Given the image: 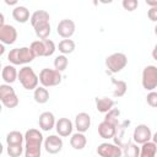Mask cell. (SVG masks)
Segmentation results:
<instances>
[{
  "instance_id": "ba28073f",
  "label": "cell",
  "mask_w": 157,
  "mask_h": 157,
  "mask_svg": "<svg viewBox=\"0 0 157 157\" xmlns=\"http://www.w3.org/2000/svg\"><path fill=\"white\" fill-rule=\"evenodd\" d=\"M0 101L6 108H15L18 105V97L15 90L7 83L0 85Z\"/></svg>"
},
{
  "instance_id": "9a60e30c",
  "label": "cell",
  "mask_w": 157,
  "mask_h": 157,
  "mask_svg": "<svg viewBox=\"0 0 157 157\" xmlns=\"http://www.w3.org/2000/svg\"><path fill=\"white\" fill-rule=\"evenodd\" d=\"M38 124H39V128L43 131H49L53 128H55L56 120H55V117H54V114L52 112H43L39 115Z\"/></svg>"
},
{
  "instance_id": "52a82bcc",
  "label": "cell",
  "mask_w": 157,
  "mask_h": 157,
  "mask_svg": "<svg viewBox=\"0 0 157 157\" xmlns=\"http://www.w3.org/2000/svg\"><path fill=\"white\" fill-rule=\"evenodd\" d=\"M141 83H142V87L150 92L157 88V66L147 65L144 67L142 76H141Z\"/></svg>"
},
{
  "instance_id": "1f68e13d",
  "label": "cell",
  "mask_w": 157,
  "mask_h": 157,
  "mask_svg": "<svg viewBox=\"0 0 157 157\" xmlns=\"http://www.w3.org/2000/svg\"><path fill=\"white\" fill-rule=\"evenodd\" d=\"M69 65V60L66 58V55H58L55 59H54V69L58 70V71H64Z\"/></svg>"
},
{
  "instance_id": "83f0119b",
  "label": "cell",
  "mask_w": 157,
  "mask_h": 157,
  "mask_svg": "<svg viewBox=\"0 0 157 157\" xmlns=\"http://www.w3.org/2000/svg\"><path fill=\"white\" fill-rule=\"evenodd\" d=\"M25 141V135H22L20 131L13 130L10 131L6 135V144L7 145H16V144H23Z\"/></svg>"
},
{
  "instance_id": "603a6c76",
  "label": "cell",
  "mask_w": 157,
  "mask_h": 157,
  "mask_svg": "<svg viewBox=\"0 0 157 157\" xmlns=\"http://www.w3.org/2000/svg\"><path fill=\"white\" fill-rule=\"evenodd\" d=\"M112 83L114 85V91H113V97L114 98H120L126 93L128 90V83L123 80H117L112 77Z\"/></svg>"
},
{
  "instance_id": "74e56055",
  "label": "cell",
  "mask_w": 157,
  "mask_h": 157,
  "mask_svg": "<svg viewBox=\"0 0 157 157\" xmlns=\"http://www.w3.org/2000/svg\"><path fill=\"white\" fill-rule=\"evenodd\" d=\"M151 141H152V142H153V144L157 146V131H156V132L152 135V140H151Z\"/></svg>"
},
{
  "instance_id": "7402d4cb",
  "label": "cell",
  "mask_w": 157,
  "mask_h": 157,
  "mask_svg": "<svg viewBox=\"0 0 157 157\" xmlns=\"http://www.w3.org/2000/svg\"><path fill=\"white\" fill-rule=\"evenodd\" d=\"M49 20H50V16L45 10H37L31 15V20L29 21H31L32 27H36L39 23L49 22Z\"/></svg>"
},
{
  "instance_id": "ffe728a7",
  "label": "cell",
  "mask_w": 157,
  "mask_h": 157,
  "mask_svg": "<svg viewBox=\"0 0 157 157\" xmlns=\"http://www.w3.org/2000/svg\"><path fill=\"white\" fill-rule=\"evenodd\" d=\"M96 102V108L99 113H103V114H107L109 110L113 109L114 107V101L112 98H108V97H101V98H96L94 99Z\"/></svg>"
},
{
  "instance_id": "5b68a950",
  "label": "cell",
  "mask_w": 157,
  "mask_h": 157,
  "mask_svg": "<svg viewBox=\"0 0 157 157\" xmlns=\"http://www.w3.org/2000/svg\"><path fill=\"white\" fill-rule=\"evenodd\" d=\"M29 48L36 56H52L56 50V47L52 39H38L31 43Z\"/></svg>"
},
{
  "instance_id": "5bb4252c",
  "label": "cell",
  "mask_w": 157,
  "mask_h": 157,
  "mask_svg": "<svg viewBox=\"0 0 157 157\" xmlns=\"http://www.w3.org/2000/svg\"><path fill=\"white\" fill-rule=\"evenodd\" d=\"M72 129H74V125L69 118H59V120H56L55 130L59 136H61V137L70 136L72 134Z\"/></svg>"
},
{
  "instance_id": "484cf974",
  "label": "cell",
  "mask_w": 157,
  "mask_h": 157,
  "mask_svg": "<svg viewBox=\"0 0 157 157\" xmlns=\"http://www.w3.org/2000/svg\"><path fill=\"white\" fill-rule=\"evenodd\" d=\"M156 153H157V146L152 141H148L141 145L139 157H156Z\"/></svg>"
},
{
  "instance_id": "e575fe53",
  "label": "cell",
  "mask_w": 157,
  "mask_h": 157,
  "mask_svg": "<svg viewBox=\"0 0 157 157\" xmlns=\"http://www.w3.org/2000/svg\"><path fill=\"white\" fill-rule=\"evenodd\" d=\"M147 17L152 22H157V7H150L147 11Z\"/></svg>"
},
{
  "instance_id": "f35d334b",
  "label": "cell",
  "mask_w": 157,
  "mask_h": 157,
  "mask_svg": "<svg viewBox=\"0 0 157 157\" xmlns=\"http://www.w3.org/2000/svg\"><path fill=\"white\" fill-rule=\"evenodd\" d=\"M5 4H6V5H16L17 1H9V0H5Z\"/></svg>"
},
{
  "instance_id": "8992f818",
  "label": "cell",
  "mask_w": 157,
  "mask_h": 157,
  "mask_svg": "<svg viewBox=\"0 0 157 157\" xmlns=\"http://www.w3.org/2000/svg\"><path fill=\"white\" fill-rule=\"evenodd\" d=\"M128 65V56L124 53H113L105 58V66L109 72H120Z\"/></svg>"
},
{
  "instance_id": "30bf717a",
  "label": "cell",
  "mask_w": 157,
  "mask_h": 157,
  "mask_svg": "<svg viewBox=\"0 0 157 157\" xmlns=\"http://www.w3.org/2000/svg\"><path fill=\"white\" fill-rule=\"evenodd\" d=\"M132 140L137 145H144L148 141L152 140V132L151 129L146 124H139L135 126L134 132H132Z\"/></svg>"
},
{
  "instance_id": "277c9868",
  "label": "cell",
  "mask_w": 157,
  "mask_h": 157,
  "mask_svg": "<svg viewBox=\"0 0 157 157\" xmlns=\"http://www.w3.org/2000/svg\"><path fill=\"white\" fill-rule=\"evenodd\" d=\"M61 80H63L61 72L58 71V70H55V69L44 67L39 72V82L45 88L58 86L61 82Z\"/></svg>"
},
{
  "instance_id": "f1b7e54d",
  "label": "cell",
  "mask_w": 157,
  "mask_h": 157,
  "mask_svg": "<svg viewBox=\"0 0 157 157\" xmlns=\"http://www.w3.org/2000/svg\"><path fill=\"white\" fill-rule=\"evenodd\" d=\"M123 156L124 157H139L140 156V147L135 142L128 144L124 150H123Z\"/></svg>"
},
{
  "instance_id": "9c48e42d",
  "label": "cell",
  "mask_w": 157,
  "mask_h": 157,
  "mask_svg": "<svg viewBox=\"0 0 157 157\" xmlns=\"http://www.w3.org/2000/svg\"><path fill=\"white\" fill-rule=\"evenodd\" d=\"M97 153L99 157H121L123 148L117 144L102 142L97 147Z\"/></svg>"
},
{
  "instance_id": "d6a6232c",
  "label": "cell",
  "mask_w": 157,
  "mask_h": 157,
  "mask_svg": "<svg viewBox=\"0 0 157 157\" xmlns=\"http://www.w3.org/2000/svg\"><path fill=\"white\" fill-rule=\"evenodd\" d=\"M146 102L150 107L152 108H157V92L156 91H151L147 93L146 96Z\"/></svg>"
},
{
  "instance_id": "d4e9b609",
  "label": "cell",
  "mask_w": 157,
  "mask_h": 157,
  "mask_svg": "<svg viewBox=\"0 0 157 157\" xmlns=\"http://www.w3.org/2000/svg\"><path fill=\"white\" fill-rule=\"evenodd\" d=\"M34 28V33L36 36L43 40V39H48L49 34H50V31H52V27H50V23L49 22H43V23H39Z\"/></svg>"
},
{
  "instance_id": "8d00e7d4",
  "label": "cell",
  "mask_w": 157,
  "mask_h": 157,
  "mask_svg": "<svg viewBox=\"0 0 157 157\" xmlns=\"http://www.w3.org/2000/svg\"><path fill=\"white\" fill-rule=\"evenodd\" d=\"M152 58L157 61V43L155 44V47H153V49H152Z\"/></svg>"
},
{
  "instance_id": "60d3db41",
  "label": "cell",
  "mask_w": 157,
  "mask_h": 157,
  "mask_svg": "<svg viewBox=\"0 0 157 157\" xmlns=\"http://www.w3.org/2000/svg\"><path fill=\"white\" fill-rule=\"evenodd\" d=\"M155 34L157 36V23H156V26H155Z\"/></svg>"
},
{
  "instance_id": "3957f363",
  "label": "cell",
  "mask_w": 157,
  "mask_h": 157,
  "mask_svg": "<svg viewBox=\"0 0 157 157\" xmlns=\"http://www.w3.org/2000/svg\"><path fill=\"white\" fill-rule=\"evenodd\" d=\"M20 83L22 85V87L25 90H36L38 87V83H39V76L34 72V70L31 67V66H23L18 71V78Z\"/></svg>"
},
{
  "instance_id": "7c38bea8",
  "label": "cell",
  "mask_w": 157,
  "mask_h": 157,
  "mask_svg": "<svg viewBox=\"0 0 157 157\" xmlns=\"http://www.w3.org/2000/svg\"><path fill=\"white\" fill-rule=\"evenodd\" d=\"M75 29H76V26H75V22L70 18H64L61 20L58 26H56V32L58 34L64 38V39H70L74 33H75Z\"/></svg>"
},
{
  "instance_id": "4dcf8cb0",
  "label": "cell",
  "mask_w": 157,
  "mask_h": 157,
  "mask_svg": "<svg viewBox=\"0 0 157 157\" xmlns=\"http://www.w3.org/2000/svg\"><path fill=\"white\" fill-rule=\"evenodd\" d=\"M6 152L10 157H20L22 153H25V146L22 144H16V145H7Z\"/></svg>"
},
{
  "instance_id": "e0dca14e",
  "label": "cell",
  "mask_w": 157,
  "mask_h": 157,
  "mask_svg": "<svg viewBox=\"0 0 157 157\" xmlns=\"http://www.w3.org/2000/svg\"><path fill=\"white\" fill-rule=\"evenodd\" d=\"M117 130H118V126L113 125L112 123H108L105 120H103L99 125H98V135L102 137V139H113L117 134Z\"/></svg>"
},
{
  "instance_id": "d590c367",
  "label": "cell",
  "mask_w": 157,
  "mask_h": 157,
  "mask_svg": "<svg viewBox=\"0 0 157 157\" xmlns=\"http://www.w3.org/2000/svg\"><path fill=\"white\" fill-rule=\"evenodd\" d=\"M145 2L150 7H157V0H145Z\"/></svg>"
},
{
  "instance_id": "44dd1931",
  "label": "cell",
  "mask_w": 157,
  "mask_h": 157,
  "mask_svg": "<svg viewBox=\"0 0 157 157\" xmlns=\"http://www.w3.org/2000/svg\"><path fill=\"white\" fill-rule=\"evenodd\" d=\"M70 145L74 150H77V151L83 150L87 145V137L82 132H75L70 137Z\"/></svg>"
},
{
  "instance_id": "6da1fadb",
  "label": "cell",
  "mask_w": 157,
  "mask_h": 157,
  "mask_svg": "<svg viewBox=\"0 0 157 157\" xmlns=\"http://www.w3.org/2000/svg\"><path fill=\"white\" fill-rule=\"evenodd\" d=\"M44 137L38 129H28L25 132V157H40Z\"/></svg>"
},
{
  "instance_id": "4fadbf2b",
  "label": "cell",
  "mask_w": 157,
  "mask_h": 157,
  "mask_svg": "<svg viewBox=\"0 0 157 157\" xmlns=\"http://www.w3.org/2000/svg\"><path fill=\"white\" fill-rule=\"evenodd\" d=\"M17 39V31L11 25H5L0 28V42L2 44H13Z\"/></svg>"
},
{
  "instance_id": "ab89813d",
  "label": "cell",
  "mask_w": 157,
  "mask_h": 157,
  "mask_svg": "<svg viewBox=\"0 0 157 157\" xmlns=\"http://www.w3.org/2000/svg\"><path fill=\"white\" fill-rule=\"evenodd\" d=\"M0 49H1V50H0V54L2 55V54H4V52H5V49H4V44H1V47H0Z\"/></svg>"
},
{
  "instance_id": "4316f807",
  "label": "cell",
  "mask_w": 157,
  "mask_h": 157,
  "mask_svg": "<svg viewBox=\"0 0 157 157\" xmlns=\"http://www.w3.org/2000/svg\"><path fill=\"white\" fill-rule=\"evenodd\" d=\"M75 48H76V44H75V42L72 39H63L58 44V49L63 55L71 54L75 50Z\"/></svg>"
},
{
  "instance_id": "cb8c5ba5",
  "label": "cell",
  "mask_w": 157,
  "mask_h": 157,
  "mask_svg": "<svg viewBox=\"0 0 157 157\" xmlns=\"http://www.w3.org/2000/svg\"><path fill=\"white\" fill-rule=\"evenodd\" d=\"M33 98L38 104H45L49 101V91L43 86H38L33 91Z\"/></svg>"
},
{
  "instance_id": "836d02e7",
  "label": "cell",
  "mask_w": 157,
  "mask_h": 157,
  "mask_svg": "<svg viewBox=\"0 0 157 157\" xmlns=\"http://www.w3.org/2000/svg\"><path fill=\"white\" fill-rule=\"evenodd\" d=\"M121 5H123V7L125 10H128V11L131 12V11L136 10V7L139 6V1L137 0H123Z\"/></svg>"
},
{
  "instance_id": "2e32d148",
  "label": "cell",
  "mask_w": 157,
  "mask_h": 157,
  "mask_svg": "<svg viewBox=\"0 0 157 157\" xmlns=\"http://www.w3.org/2000/svg\"><path fill=\"white\" fill-rule=\"evenodd\" d=\"M91 126V117L90 114L81 112L78 114H76L75 117V128L77 130V132H82L85 134Z\"/></svg>"
},
{
  "instance_id": "8fae6325",
  "label": "cell",
  "mask_w": 157,
  "mask_h": 157,
  "mask_svg": "<svg viewBox=\"0 0 157 157\" xmlns=\"http://www.w3.org/2000/svg\"><path fill=\"white\" fill-rule=\"evenodd\" d=\"M43 144H44V150L50 155L59 153L63 148V145H64L63 139L59 135H49L48 137L44 139Z\"/></svg>"
},
{
  "instance_id": "7a4b0ae2",
  "label": "cell",
  "mask_w": 157,
  "mask_h": 157,
  "mask_svg": "<svg viewBox=\"0 0 157 157\" xmlns=\"http://www.w3.org/2000/svg\"><path fill=\"white\" fill-rule=\"evenodd\" d=\"M34 58L36 55L29 47L13 48L7 54V60L11 63V65H25L26 66V64L32 63Z\"/></svg>"
},
{
  "instance_id": "f546056e",
  "label": "cell",
  "mask_w": 157,
  "mask_h": 157,
  "mask_svg": "<svg viewBox=\"0 0 157 157\" xmlns=\"http://www.w3.org/2000/svg\"><path fill=\"white\" fill-rule=\"evenodd\" d=\"M119 117H120V110H119L118 108H113L112 110H109V112L104 115V120L108 121V123H112V124L115 125V126H119V125H120Z\"/></svg>"
},
{
  "instance_id": "d6986e66",
  "label": "cell",
  "mask_w": 157,
  "mask_h": 157,
  "mask_svg": "<svg viewBox=\"0 0 157 157\" xmlns=\"http://www.w3.org/2000/svg\"><path fill=\"white\" fill-rule=\"evenodd\" d=\"M12 17L16 22L18 23H26L28 20H31V15H29V10L26 6H21L17 5L16 7H13L12 10Z\"/></svg>"
},
{
  "instance_id": "ac0fdd59",
  "label": "cell",
  "mask_w": 157,
  "mask_h": 157,
  "mask_svg": "<svg viewBox=\"0 0 157 157\" xmlns=\"http://www.w3.org/2000/svg\"><path fill=\"white\" fill-rule=\"evenodd\" d=\"M1 77L5 83L11 85L18 78V71L16 70L15 65H5L1 71Z\"/></svg>"
}]
</instances>
